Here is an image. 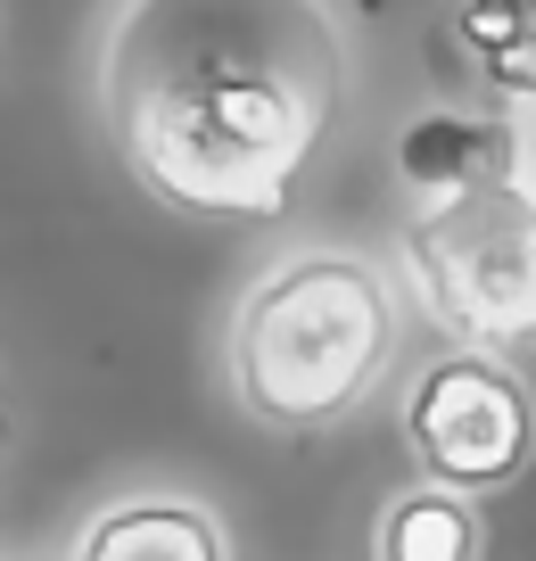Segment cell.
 I'll use <instances>...</instances> for the list:
<instances>
[{"label": "cell", "instance_id": "ba28073f", "mask_svg": "<svg viewBox=\"0 0 536 561\" xmlns=\"http://www.w3.org/2000/svg\"><path fill=\"white\" fill-rule=\"evenodd\" d=\"M454 42L503 107H536V0H463Z\"/></svg>", "mask_w": 536, "mask_h": 561}, {"label": "cell", "instance_id": "7a4b0ae2", "mask_svg": "<svg viewBox=\"0 0 536 561\" xmlns=\"http://www.w3.org/2000/svg\"><path fill=\"white\" fill-rule=\"evenodd\" d=\"M397 347V280L346 248H297L248 280L240 314H231V397L264 430H330L380 397Z\"/></svg>", "mask_w": 536, "mask_h": 561}, {"label": "cell", "instance_id": "8992f818", "mask_svg": "<svg viewBox=\"0 0 536 561\" xmlns=\"http://www.w3.org/2000/svg\"><path fill=\"white\" fill-rule=\"evenodd\" d=\"M67 561H231V528L191 495H124L75 528Z\"/></svg>", "mask_w": 536, "mask_h": 561}, {"label": "cell", "instance_id": "52a82bcc", "mask_svg": "<svg viewBox=\"0 0 536 561\" xmlns=\"http://www.w3.org/2000/svg\"><path fill=\"white\" fill-rule=\"evenodd\" d=\"M372 561H487L479 495H454L437 479H413L404 495H388L380 528H372Z\"/></svg>", "mask_w": 536, "mask_h": 561}, {"label": "cell", "instance_id": "6da1fadb", "mask_svg": "<svg viewBox=\"0 0 536 561\" xmlns=\"http://www.w3.org/2000/svg\"><path fill=\"white\" fill-rule=\"evenodd\" d=\"M355 50L330 0H116L100 116L173 215H281L346 124Z\"/></svg>", "mask_w": 536, "mask_h": 561}, {"label": "cell", "instance_id": "3957f363", "mask_svg": "<svg viewBox=\"0 0 536 561\" xmlns=\"http://www.w3.org/2000/svg\"><path fill=\"white\" fill-rule=\"evenodd\" d=\"M413 306L454 347H536V182H487L404 224Z\"/></svg>", "mask_w": 536, "mask_h": 561}, {"label": "cell", "instance_id": "5b68a950", "mask_svg": "<svg viewBox=\"0 0 536 561\" xmlns=\"http://www.w3.org/2000/svg\"><path fill=\"white\" fill-rule=\"evenodd\" d=\"M397 174L421 207H446L463 191H487V182H520L528 174V133L512 116H463V107H430V116L404 124L397 140Z\"/></svg>", "mask_w": 536, "mask_h": 561}, {"label": "cell", "instance_id": "277c9868", "mask_svg": "<svg viewBox=\"0 0 536 561\" xmlns=\"http://www.w3.org/2000/svg\"><path fill=\"white\" fill-rule=\"evenodd\" d=\"M404 446H413L421 479H437L454 495H495L512 479H528L536 462V397L503 355L446 347L413 371Z\"/></svg>", "mask_w": 536, "mask_h": 561}]
</instances>
